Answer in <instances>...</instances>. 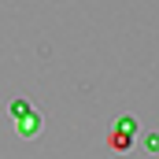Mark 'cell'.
<instances>
[{
  "label": "cell",
  "instance_id": "1",
  "mask_svg": "<svg viewBox=\"0 0 159 159\" xmlns=\"http://www.w3.org/2000/svg\"><path fill=\"white\" fill-rule=\"evenodd\" d=\"M129 144H133V137H126V133H111V148H115V152H126Z\"/></svg>",
  "mask_w": 159,
  "mask_h": 159
}]
</instances>
